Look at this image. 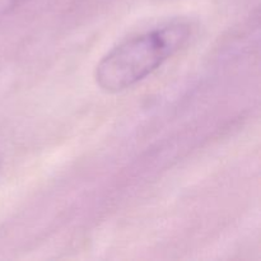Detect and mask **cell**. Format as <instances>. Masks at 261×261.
<instances>
[{
	"label": "cell",
	"mask_w": 261,
	"mask_h": 261,
	"mask_svg": "<svg viewBox=\"0 0 261 261\" xmlns=\"http://www.w3.org/2000/svg\"><path fill=\"white\" fill-rule=\"evenodd\" d=\"M190 35V25L178 20L126 38L98 63L94 70L97 86L107 93L132 88L178 53Z\"/></svg>",
	"instance_id": "obj_1"
}]
</instances>
